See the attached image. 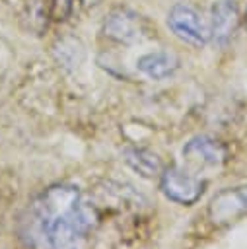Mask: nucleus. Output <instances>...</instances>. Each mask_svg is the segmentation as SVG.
I'll return each mask as SVG.
<instances>
[{
	"label": "nucleus",
	"mask_w": 247,
	"mask_h": 249,
	"mask_svg": "<svg viewBox=\"0 0 247 249\" xmlns=\"http://www.w3.org/2000/svg\"><path fill=\"white\" fill-rule=\"evenodd\" d=\"M208 214L216 224H229L247 214V189H226L218 193L208 206Z\"/></svg>",
	"instance_id": "obj_7"
},
{
	"label": "nucleus",
	"mask_w": 247,
	"mask_h": 249,
	"mask_svg": "<svg viewBox=\"0 0 247 249\" xmlns=\"http://www.w3.org/2000/svg\"><path fill=\"white\" fill-rule=\"evenodd\" d=\"M245 27H247V12H245Z\"/></svg>",
	"instance_id": "obj_11"
},
{
	"label": "nucleus",
	"mask_w": 247,
	"mask_h": 249,
	"mask_svg": "<svg viewBox=\"0 0 247 249\" xmlns=\"http://www.w3.org/2000/svg\"><path fill=\"white\" fill-rule=\"evenodd\" d=\"M159 187H161V193L169 200L191 206L202 196L206 183L179 167H167L161 171Z\"/></svg>",
	"instance_id": "obj_3"
},
{
	"label": "nucleus",
	"mask_w": 247,
	"mask_h": 249,
	"mask_svg": "<svg viewBox=\"0 0 247 249\" xmlns=\"http://www.w3.org/2000/svg\"><path fill=\"white\" fill-rule=\"evenodd\" d=\"M86 6H95V4H99V0H82Z\"/></svg>",
	"instance_id": "obj_10"
},
{
	"label": "nucleus",
	"mask_w": 247,
	"mask_h": 249,
	"mask_svg": "<svg viewBox=\"0 0 247 249\" xmlns=\"http://www.w3.org/2000/svg\"><path fill=\"white\" fill-rule=\"evenodd\" d=\"M239 25V10L233 0H218L210 10L208 31L216 45H228Z\"/></svg>",
	"instance_id": "obj_5"
},
{
	"label": "nucleus",
	"mask_w": 247,
	"mask_h": 249,
	"mask_svg": "<svg viewBox=\"0 0 247 249\" xmlns=\"http://www.w3.org/2000/svg\"><path fill=\"white\" fill-rule=\"evenodd\" d=\"M183 156L194 167H220L226 161V148L220 140L200 134L183 146Z\"/></svg>",
	"instance_id": "obj_6"
},
{
	"label": "nucleus",
	"mask_w": 247,
	"mask_h": 249,
	"mask_svg": "<svg viewBox=\"0 0 247 249\" xmlns=\"http://www.w3.org/2000/svg\"><path fill=\"white\" fill-rule=\"evenodd\" d=\"M103 33H105V37H109L117 43H124V45L138 43L144 39L142 16L128 8H117L107 14V18L103 21Z\"/></svg>",
	"instance_id": "obj_4"
},
{
	"label": "nucleus",
	"mask_w": 247,
	"mask_h": 249,
	"mask_svg": "<svg viewBox=\"0 0 247 249\" xmlns=\"http://www.w3.org/2000/svg\"><path fill=\"white\" fill-rule=\"evenodd\" d=\"M97 226L88 196L68 183L51 185L23 208L18 233L27 249H86Z\"/></svg>",
	"instance_id": "obj_1"
},
{
	"label": "nucleus",
	"mask_w": 247,
	"mask_h": 249,
	"mask_svg": "<svg viewBox=\"0 0 247 249\" xmlns=\"http://www.w3.org/2000/svg\"><path fill=\"white\" fill-rule=\"evenodd\" d=\"M124 161L142 177H154L161 171V161L156 154L144 148H126L124 150Z\"/></svg>",
	"instance_id": "obj_9"
},
{
	"label": "nucleus",
	"mask_w": 247,
	"mask_h": 249,
	"mask_svg": "<svg viewBox=\"0 0 247 249\" xmlns=\"http://www.w3.org/2000/svg\"><path fill=\"white\" fill-rule=\"evenodd\" d=\"M167 25L181 41L193 47H204L210 41L208 25H204L200 14L189 4H175L167 14Z\"/></svg>",
	"instance_id": "obj_2"
},
{
	"label": "nucleus",
	"mask_w": 247,
	"mask_h": 249,
	"mask_svg": "<svg viewBox=\"0 0 247 249\" xmlns=\"http://www.w3.org/2000/svg\"><path fill=\"white\" fill-rule=\"evenodd\" d=\"M136 68L146 78L159 82V80H165L175 74V70L179 68V58L167 51H154V53L142 54L136 60Z\"/></svg>",
	"instance_id": "obj_8"
}]
</instances>
